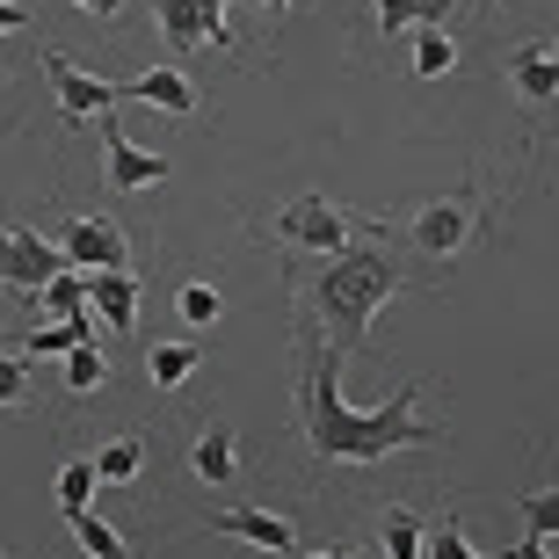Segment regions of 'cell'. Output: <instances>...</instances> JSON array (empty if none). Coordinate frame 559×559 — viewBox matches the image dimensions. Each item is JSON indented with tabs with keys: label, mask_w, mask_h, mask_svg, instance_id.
Returning <instances> with one entry per match:
<instances>
[{
	"label": "cell",
	"mask_w": 559,
	"mask_h": 559,
	"mask_svg": "<svg viewBox=\"0 0 559 559\" xmlns=\"http://www.w3.org/2000/svg\"><path fill=\"white\" fill-rule=\"evenodd\" d=\"M197 364H204V342H153L145 378H153L160 393H175V385H189V378H197Z\"/></svg>",
	"instance_id": "14"
},
{
	"label": "cell",
	"mask_w": 559,
	"mask_h": 559,
	"mask_svg": "<svg viewBox=\"0 0 559 559\" xmlns=\"http://www.w3.org/2000/svg\"><path fill=\"white\" fill-rule=\"evenodd\" d=\"M124 103H145V109H167V117H189L197 109V87L175 73V66H153V73H139V81L124 87Z\"/></svg>",
	"instance_id": "13"
},
{
	"label": "cell",
	"mask_w": 559,
	"mask_h": 559,
	"mask_svg": "<svg viewBox=\"0 0 559 559\" xmlns=\"http://www.w3.org/2000/svg\"><path fill=\"white\" fill-rule=\"evenodd\" d=\"M385 552H393V559H421V552H429L415 509H385Z\"/></svg>",
	"instance_id": "23"
},
{
	"label": "cell",
	"mask_w": 559,
	"mask_h": 559,
	"mask_svg": "<svg viewBox=\"0 0 559 559\" xmlns=\"http://www.w3.org/2000/svg\"><path fill=\"white\" fill-rule=\"evenodd\" d=\"M523 523H531V538L552 545L559 538V487H538V495L523 501Z\"/></svg>",
	"instance_id": "26"
},
{
	"label": "cell",
	"mask_w": 559,
	"mask_h": 559,
	"mask_svg": "<svg viewBox=\"0 0 559 559\" xmlns=\"http://www.w3.org/2000/svg\"><path fill=\"white\" fill-rule=\"evenodd\" d=\"M378 22H385V37H407V29H429L443 22V0H371Z\"/></svg>",
	"instance_id": "18"
},
{
	"label": "cell",
	"mask_w": 559,
	"mask_h": 559,
	"mask_svg": "<svg viewBox=\"0 0 559 559\" xmlns=\"http://www.w3.org/2000/svg\"><path fill=\"white\" fill-rule=\"evenodd\" d=\"M44 73H51V95H59L66 124H87V117H109V103H124V87L95 81L87 66H73L66 51H44Z\"/></svg>",
	"instance_id": "7"
},
{
	"label": "cell",
	"mask_w": 559,
	"mask_h": 559,
	"mask_svg": "<svg viewBox=\"0 0 559 559\" xmlns=\"http://www.w3.org/2000/svg\"><path fill=\"white\" fill-rule=\"evenodd\" d=\"M457 66V44H451V22H429L415 37V73L421 81H436V73H451Z\"/></svg>",
	"instance_id": "19"
},
{
	"label": "cell",
	"mask_w": 559,
	"mask_h": 559,
	"mask_svg": "<svg viewBox=\"0 0 559 559\" xmlns=\"http://www.w3.org/2000/svg\"><path fill=\"white\" fill-rule=\"evenodd\" d=\"M103 124V153H109V189H153L167 182V153H145L117 131V117H95Z\"/></svg>",
	"instance_id": "9"
},
{
	"label": "cell",
	"mask_w": 559,
	"mask_h": 559,
	"mask_svg": "<svg viewBox=\"0 0 559 559\" xmlns=\"http://www.w3.org/2000/svg\"><path fill=\"white\" fill-rule=\"evenodd\" d=\"M0 559H15V552H0Z\"/></svg>",
	"instance_id": "34"
},
{
	"label": "cell",
	"mask_w": 559,
	"mask_h": 559,
	"mask_svg": "<svg viewBox=\"0 0 559 559\" xmlns=\"http://www.w3.org/2000/svg\"><path fill=\"white\" fill-rule=\"evenodd\" d=\"M298 559H364V552H298Z\"/></svg>",
	"instance_id": "31"
},
{
	"label": "cell",
	"mask_w": 559,
	"mask_h": 559,
	"mask_svg": "<svg viewBox=\"0 0 559 559\" xmlns=\"http://www.w3.org/2000/svg\"><path fill=\"white\" fill-rule=\"evenodd\" d=\"M73 8H87V15H95V22H109V15H117V8H124V0H73Z\"/></svg>",
	"instance_id": "30"
},
{
	"label": "cell",
	"mask_w": 559,
	"mask_h": 559,
	"mask_svg": "<svg viewBox=\"0 0 559 559\" xmlns=\"http://www.w3.org/2000/svg\"><path fill=\"white\" fill-rule=\"evenodd\" d=\"M95 487H103L95 457H73V465H59V509H66V516H81L87 501H95Z\"/></svg>",
	"instance_id": "21"
},
{
	"label": "cell",
	"mask_w": 559,
	"mask_h": 559,
	"mask_svg": "<svg viewBox=\"0 0 559 559\" xmlns=\"http://www.w3.org/2000/svg\"><path fill=\"white\" fill-rule=\"evenodd\" d=\"M400 290H407V276H400V262L385 248H342L312 270V312L328 320L334 349L356 356L364 334H371V312L385 306V298H400Z\"/></svg>",
	"instance_id": "2"
},
{
	"label": "cell",
	"mask_w": 559,
	"mask_h": 559,
	"mask_svg": "<svg viewBox=\"0 0 559 559\" xmlns=\"http://www.w3.org/2000/svg\"><path fill=\"white\" fill-rule=\"evenodd\" d=\"M103 385H109V364L95 356V342L66 356V393H103Z\"/></svg>",
	"instance_id": "25"
},
{
	"label": "cell",
	"mask_w": 559,
	"mask_h": 559,
	"mask_svg": "<svg viewBox=\"0 0 559 559\" xmlns=\"http://www.w3.org/2000/svg\"><path fill=\"white\" fill-rule=\"evenodd\" d=\"M479 226V189H457V197H429L415 211V248L421 254H457Z\"/></svg>",
	"instance_id": "6"
},
{
	"label": "cell",
	"mask_w": 559,
	"mask_h": 559,
	"mask_svg": "<svg viewBox=\"0 0 559 559\" xmlns=\"http://www.w3.org/2000/svg\"><path fill=\"white\" fill-rule=\"evenodd\" d=\"M0 81H8V73H0Z\"/></svg>",
	"instance_id": "35"
},
{
	"label": "cell",
	"mask_w": 559,
	"mask_h": 559,
	"mask_svg": "<svg viewBox=\"0 0 559 559\" xmlns=\"http://www.w3.org/2000/svg\"><path fill=\"white\" fill-rule=\"evenodd\" d=\"M66 523H73V538H81V552H87V559H131V545L117 538V531H109L95 509H81V516H66Z\"/></svg>",
	"instance_id": "20"
},
{
	"label": "cell",
	"mask_w": 559,
	"mask_h": 559,
	"mask_svg": "<svg viewBox=\"0 0 559 559\" xmlns=\"http://www.w3.org/2000/svg\"><path fill=\"white\" fill-rule=\"evenodd\" d=\"M211 531H226V538H248L262 552H298V531L270 509H226V516H211Z\"/></svg>",
	"instance_id": "12"
},
{
	"label": "cell",
	"mask_w": 559,
	"mask_h": 559,
	"mask_svg": "<svg viewBox=\"0 0 559 559\" xmlns=\"http://www.w3.org/2000/svg\"><path fill=\"white\" fill-rule=\"evenodd\" d=\"M226 8L233 0H153V15H160V37L175 44V51H197V44H218V51H233V29H226Z\"/></svg>",
	"instance_id": "5"
},
{
	"label": "cell",
	"mask_w": 559,
	"mask_h": 559,
	"mask_svg": "<svg viewBox=\"0 0 559 559\" xmlns=\"http://www.w3.org/2000/svg\"><path fill=\"white\" fill-rule=\"evenodd\" d=\"M429 559H495V552H473V545H465V523L443 516V523L429 531Z\"/></svg>",
	"instance_id": "27"
},
{
	"label": "cell",
	"mask_w": 559,
	"mask_h": 559,
	"mask_svg": "<svg viewBox=\"0 0 559 559\" xmlns=\"http://www.w3.org/2000/svg\"><path fill=\"white\" fill-rule=\"evenodd\" d=\"M175 312H182V328H218L226 298H218L211 284H182V290H175Z\"/></svg>",
	"instance_id": "24"
},
{
	"label": "cell",
	"mask_w": 559,
	"mask_h": 559,
	"mask_svg": "<svg viewBox=\"0 0 559 559\" xmlns=\"http://www.w3.org/2000/svg\"><path fill=\"white\" fill-rule=\"evenodd\" d=\"M37 306L51 312V320H73V312H87V276H81V270L51 276V284H44V298H37Z\"/></svg>",
	"instance_id": "22"
},
{
	"label": "cell",
	"mask_w": 559,
	"mask_h": 559,
	"mask_svg": "<svg viewBox=\"0 0 559 559\" xmlns=\"http://www.w3.org/2000/svg\"><path fill=\"white\" fill-rule=\"evenodd\" d=\"M276 240H290V248H312L320 262H328V254L349 248V211L328 204V197H290V204L276 211Z\"/></svg>",
	"instance_id": "4"
},
{
	"label": "cell",
	"mask_w": 559,
	"mask_h": 559,
	"mask_svg": "<svg viewBox=\"0 0 559 559\" xmlns=\"http://www.w3.org/2000/svg\"><path fill=\"white\" fill-rule=\"evenodd\" d=\"M254 8H270V15H284V8H290V0H254Z\"/></svg>",
	"instance_id": "32"
},
{
	"label": "cell",
	"mask_w": 559,
	"mask_h": 559,
	"mask_svg": "<svg viewBox=\"0 0 559 559\" xmlns=\"http://www.w3.org/2000/svg\"><path fill=\"white\" fill-rule=\"evenodd\" d=\"M87 342H95V306L73 312V320H51V328L29 334V364H44V356H73V349H87Z\"/></svg>",
	"instance_id": "15"
},
{
	"label": "cell",
	"mask_w": 559,
	"mask_h": 559,
	"mask_svg": "<svg viewBox=\"0 0 559 559\" xmlns=\"http://www.w3.org/2000/svg\"><path fill=\"white\" fill-rule=\"evenodd\" d=\"M59 248H66V262H73V270H87V276L131 270V240H124V226H109V218H66Z\"/></svg>",
	"instance_id": "8"
},
{
	"label": "cell",
	"mask_w": 559,
	"mask_h": 559,
	"mask_svg": "<svg viewBox=\"0 0 559 559\" xmlns=\"http://www.w3.org/2000/svg\"><path fill=\"white\" fill-rule=\"evenodd\" d=\"M509 81H516L523 103H559V59H552V37H531L509 51Z\"/></svg>",
	"instance_id": "10"
},
{
	"label": "cell",
	"mask_w": 559,
	"mask_h": 559,
	"mask_svg": "<svg viewBox=\"0 0 559 559\" xmlns=\"http://www.w3.org/2000/svg\"><path fill=\"white\" fill-rule=\"evenodd\" d=\"M95 473H103L109 487H131V479L145 473V436H117V443H103V451H95Z\"/></svg>",
	"instance_id": "17"
},
{
	"label": "cell",
	"mask_w": 559,
	"mask_h": 559,
	"mask_svg": "<svg viewBox=\"0 0 559 559\" xmlns=\"http://www.w3.org/2000/svg\"><path fill=\"white\" fill-rule=\"evenodd\" d=\"M552 59H559V37H552Z\"/></svg>",
	"instance_id": "33"
},
{
	"label": "cell",
	"mask_w": 559,
	"mask_h": 559,
	"mask_svg": "<svg viewBox=\"0 0 559 559\" xmlns=\"http://www.w3.org/2000/svg\"><path fill=\"white\" fill-rule=\"evenodd\" d=\"M29 371H37V364H22V356H0V407H8V400H29Z\"/></svg>",
	"instance_id": "28"
},
{
	"label": "cell",
	"mask_w": 559,
	"mask_h": 559,
	"mask_svg": "<svg viewBox=\"0 0 559 559\" xmlns=\"http://www.w3.org/2000/svg\"><path fill=\"white\" fill-rule=\"evenodd\" d=\"M342 364H349V349H334L328 334L298 328V429H306L312 457H328V465H378V457L421 451V443L443 436L436 421H421V385H400L385 407L356 415L342 400Z\"/></svg>",
	"instance_id": "1"
},
{
	"label": "cell",
	"mask_w": 559,
	"mask_h": 559,
	"mask_svg": "<svg viewBox=\"0 0 559 559\" xmlns=\"http://www.w3.org/2000/svg\"><path fill=\"white\" fill-rule=\"evenodd\" d=\"M233 451H240L233 429H204V436H197V451H189V473L211 479V487H226V479L240 473V457H233Z\"/></svg>",
	"instance_id": "16"
},
{
	"label": "cell",
	"mask_w": 559,
	"mask_h": 559,
	"mask_svg": "<svg viewBox=\"0 0 559 559\" xmlns=\"http://www.w3.org/2000/svg\"><path fill=\"white\" fill-rule=\"evenodd\" d=\"M87 306L103 312V328H109V334H131V320H139V276H131V270L87 276Z\"/></svg>",
	"instance_id": "11"
},
{
	"label": "cell",
	"mask_w": 559,
	"mask_h": 559,
	"mask_svg": "<svg viewBox=\"0 0 559 559\" xmlns=\"http://www.w3.org/2000/svg\"><path fill=\"white\" fill-rule=\"evenodd\" d=\"M66 270H73V262H66L59 240H44L37 226H0V284H8V290L44 298V284L66 276Z\"/></svg>",
	"instance_id": "3"
},
{
	"label": "cell",
	"mask_w": 559,
	"mask_h": 559,
	"mask_svg": "<svg viewBox=\"0 0 559 559\" xmlns=\"http://www.w3.org/2000/svg\"><path fill=\"white\" fill-rule=\"evenodd\" d=\"M22 22H29V8H22V0H0V37H8V29H22Z\"/></svg>",
	"instance_id": "29"
}]
</instances>
